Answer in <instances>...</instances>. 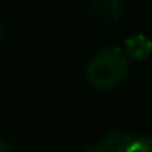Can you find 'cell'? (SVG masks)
I'll use <instances>...</instances> for the list:
<instances>
[{
	"label": "cell",
	"instance_id": "obj_2",
	"mask_svg": "<svg viewBox=\"0 0 152 152\" xmlns=\"http://www.w3.org/2000/svg\"><path fill=\"white\" fill-rule=\"evenodd\" d=\"M93 17L103 23H118L124 15L123 0H92L90 4Z\"/></svg>",
	"mask_w": 152,
	"mask_h": 152
},
{
	"label": "cell",
	"instance_id": "obj_5",
	"mask_svg": "<svg viewBox=\"0 0 152 152\" xmlns=\"http://www.w3.org/2000/svg\"><path fill=\"white\" fill-rule=\"evenodd\" d=\"M128 152H152V137L151 136H139L132 137Z\"/></svg>",
	"mask_w": 152,
	"mask_h": 152
},
{
	"label": "cell",
	"instance_id": "obj_8",
	"mask_svg": "<svg viewBox=\"0 0 152 152\" xmlns=\"http://www.w3.org/2000/svg\"><path fill=\"white\" fill-rule=\"evenodd\" d=\"M5 36H7V26H5L4 20L0 18V44H2V41L5 39Z\"/></svg>",
	"mask_w": 152,
	"mask_h": 152
},
{
	"label": "cell",
	"instance_id": "obj_3",
	"mask_svg": "<svg viewBox=\"0 0 152 152\" xmlns=\"http://www.w3.org/2000/svg\"><path fill=\"white\" fill-rule=\"evenodd\" d=\"M123 51H124L126 57L129 61H145L152 56V39L147 34L142 33H136L131 34L124 39L123 43Z\"/></svg>",
	"mask_w": 152,
	"mask_h": 152
},
{
	"label": "cell",
	"instance_id": "obj_4",
	"mask_svg": "<svg viewBox=\"0 0 152 152\" xmlns=\"http://www.w3.org/2000/svg\"><path fill=\"white\" fill-rule=\"evenodd\" d=\"M132 142V136L123 129H110L102 139V147L105 152H128Z\"/></svg>",
	"mask_w": 152,
	"mask_h": 152
},
{
	"label": "cell",
	"instance_id": "obj_7",
	"mask_svg": "<svg viewBox=\"0 0 152 152\" xmlns=\"http://www.w3.org/2000/svg\"><path fill=\"white\" fill-rule=\"evenodd\" d=\"M82 152H105V149L102 147V144H90L87 147H83Z\"/></svg>",
	"mask_w": 152,
	"mask_h": 152
},
{
	"label": "cell",
	"instance_id": "obj_1",
	"mask_svg": "<svg viewBox=\"0 0 152 152\" xmlns=\"http://www.w3.org/2000/svg\"><path fill=\"white\" fill-rule=\"evenodd\" d=\"M129 69V59L124 51L116 46H105L95 51L85 64V80L92 88L108 92L124 82Z\"/></svg>",
	"mask_w": 152,
	"mask_h": 152
},
{
	"label": "cell",
	"instance_id": "obj_6",
	"mask_svg": "<svg viewBox=\"0 0 152 152\" xmlns=\"http://www.w3.org/2000/svg\"><path fill=\"white\" fill-rule=\"evenodd\" d=\"M0 152H20L18 145L10 136L0 132Z\"/></svg>",
	"mask_w": 152,
	"mask_h": 152
}]
</instances>
